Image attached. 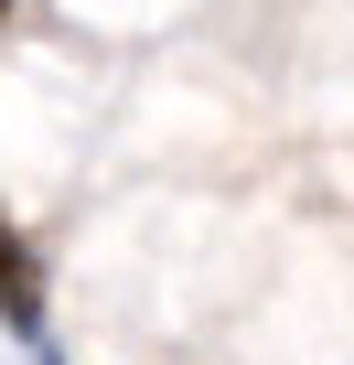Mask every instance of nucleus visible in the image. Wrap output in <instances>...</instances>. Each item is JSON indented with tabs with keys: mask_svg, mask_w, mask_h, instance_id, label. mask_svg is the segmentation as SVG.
Here are the masks:
<instances>
[{
	"mask_svg": "<svg viewBox=\"0 0 354 365\" xmlns=\"http://www.w3.org/2000/svg\"><path fill=\"white\" fill-rule=\"evenodd\" d=\"M0 33H11V0H0Z\"/></svg>",
	"mask_w": 354,
	"mask_h": 365,
	"instance_id": "f257e3e1",
	"label": "nucleus"
}]
</instances>
